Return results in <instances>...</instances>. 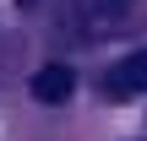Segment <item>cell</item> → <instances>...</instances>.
<instances>
[{
	"label": "cell",
	"instance_id": "1",
	"mask_svg": "<svg viewBox=\"0 0 147 141\" xmlns=\"http://www.w3.org/2000/svg\"><path fill=\"white\" fill-rule=\"evenodd\" d=\"M104 92H109V98H142L147 92V49L125 54V60L104 76Z\"/></svg>",
	"mask_w": 147,
	"mask_h": 141
},
{
	"label": "cell",
	"instance_id": "3",
	"mask_svg": "<svg viewBox=\"0 0 147 141\" xmlns=\"http://www.w3.org/2000/svg\"><path fill=\"white\" fill-rule=\"evenodd\" d=\"M125 11H131V0H76V16L87 22V33H109Z\"/></svg>",
	"mask_w": 147,
	"mask_h": 141
},
{
	"label": "cell",
	"instance_id": "2",
	"mask_svg": "<svg viewBox=\"0 0 147 141\" xmlns=\"http://www.w3.org/2000/svg\"><path fill=\"white\" fill-rule=\"evenodd\" d=\"M71 92H76V71L71 65H44V71H33V98L38 103H71Z\"/></svg>",
	"mask_w": 147,
	"mask_h": 141
}]
</instances>
